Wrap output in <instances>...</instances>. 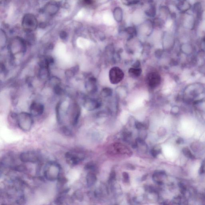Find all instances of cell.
<instances>
[{"mask_svg": "<svg viewBox=\"0 0 205 205\" xmlns=\"http://www.w3.org/2000/svg\"><path fill=\"white\" fill-rule=\"evenodd\" d=\"M8 49L13 58L15 55L25 53L27 50L26 41L20 37H13L9 42Z\"/></svg>", "mask_w": 205, "mask_h": 205, "instance_id": "obj_1", "label": "cell"}, {"mask_svg": "<svg viewBox=\"0 0 205 205\" xmlns=\"http://www.w3.org/2000/svg\"><path fill=\"white\" fill-rule=\"evenodd\" d=\"M61 173L60 165L56 162H49L45 166L43 176L47 180L51 182L57 180L61 176Z\"/></svg>", "mask_w": 205, "mask_h": 205, "instance_id": "obj_2", "label": "cell"}, {"mask_svg": "<svg viewBox=\"0 0 205 205\" xmlns=\"http://www.w3.org/2000/svg\"><path fill=\"white\" fill-rule=\"evenodd\" d=\"M33 116L30 113L22 112L17 114V124L22 131L28 132L33 124Z\"/></svg>", "mask_w": 205, "mask_h": 205, "instance_id": "obj_3", "label": "cell"}, {"mask_svg": "<svg viewBox=\"0 0 205 205\" xmlns=\"http://www.w3.org/2000/svg\"><path fill=\"white\" fill-rule=\"evenodd\" d=\"M65 158L67 164L71 167L78 165L84 160V154L79 150H73L67 152L65 154Z\"/></svg>", "mask_w": 205, "mask_h": 205, "instance_id": "obj_4", "label": "cell"}, {"mask_svg": "<svg viewBox=\"0 0 205 205\" xmlns=\"http://www.w3.org/2000/svg\"><path fill=\"white\" fill-rule=\"evenodd\" d=\"M38 25L37 20L34 15L27 13L23 17L22 26L27 33H31L35 30Z\"/></svg>", "mask_w": 205, "mask_h": 205, "instance_id": "obj_5", "label": "cell"}, {"mask_svg": "<svg viewBox=\"0 0 205 205\" xmlns=\"http://www.w3.org/2000/svg\"><path fill=\"white\" fill-rule=\"evenodd\" d=\"M80 107L77 103H74L70 107L67 112L70 124L73 126H75L78 123L80 117Z\"/></svg>", "mask_w": 205, "mask_h": 205, "instance_id": "obj_6", "label": "cell"}, {"mask_svg": "<svg viewBox=\"0 0 205 205\" xmlns=\"http://www.w3.org/2000/svg\"><path fill=\"white\" fill-rule=\"evenodd\" d=\"M19 159L23 163L35 164L39 162L41 157L39 153L35 151H29L23 152L20 155Z\"/></svg>", "mask_w": 205, "mask_h": 205, "instance_id": "obj_7", "label": "cell"}, {"mask_svg": "<svg viewBox=\"0 0 205 205\" xmlns=\"http://www.w3.org/2000/svg\"><path fill=\"white\" fill-rule=\"evenodd\" d=\"M124 77L123 71L118 67H114L109 72L110 81L113 84H117L122 80Z\"/></svg>", "mask_w": 205, "mask_h": 205, "instance_id": "obj_8", "label": "cell"}, {"mask_svg": "<svg viewBox=\"0 0 205 205\" xmlns=\"http://www.w3.org/2000/svg\"><path fill=\"white\" fill-rule=\"evenodd\" d=\"M45 107L42 104L33 101L31 104L29 108L30 113L33 117H38L43 114Z\"/></svg>", "mask_w": 205, "mask_h": 205, "instance_id": "obj_9", "label": "cell"}, {"mask_svg": "<svg viewBox=\"0 0 205 205\" xmlns=\"http://www.w3.org/2000/svg\"><path fill=\"white\" fill-rule=\"evenodd\" d=\"M59 5L55 1H52L47 3L43 9V12L50 16H53L57 13Z\"/></svg>", "mask_w": 205, "mask_h": 205, "instance_id": "obj_10", "label": "cell"}, {"mask_svg": "<svg viewBox=\"0 0 205 205\" xmlns=\"http://www.w3.org/2000/svg\"><path fill=\"white\" fill-rule=\"evenodd\" d=\"M161 78L160 75L156 72L150 73L147 76V82L151 87H156L160 85Z\"/></svg>", "mask_w": 205, "mask_h": 205, "instance_id": "obj_11", "label": "cell"}, {"mask_svg": "<svg viewBox=\"0 0 205 205\" xmlns=\"http://www.w3.org/2000/svg\"><path fill=\"white\" fill-rule=\"evenodd\" d=\"M176 7L180 13L185 14L191 9L192 6L187 0H178Z\"/></svg>", "mask_w": 205, "mask_h": 205, "instance_id": "obj_12", "label": "cell"}, {"mask_svg": "<svg viewBox=\"0 0 205 205\" xmlns=\"http://www.w3.org/2000/svg\"><path fill=\"white\" fill-rule=\"evenodd\" d=\"M166 173L163 171H156L153 175V180L158 185H163L164 180L166 178Z\"/></svg>", "mask_w": 205, "mask_h": 205, "instance_id": "obj_13", "label": "cell"}, {"mask_svg": "<svg viewBox=\"0 0 205 205\" xmlns=\"http://www.w3.org/2000/svg\"><path fill=\"white\" fill-rule=\"evenodd\" d=\"M83 104L85 108L89 111L93 110L99 107L98 103L97 101L91 99H85Z\"/></svg>", "mask_w": 205, "mask_h": 205, "instance_id": "obj_14", "label": "cell"}, {"mask_svg": "<svg viewBox=\"0 0 205 205\" xmlns=\"http://www.w3.org/2000/svg\"><path fill=\"white\" fill-rule=\"evenodd\" d=\"M114 148L116 152L119 153L120 154L130 155L132 154L130 150L126 146L122 144H114Z\"/></svg>", "mask_w": 205, "mask_h": 205, "instance_id": "obj_15", "label": "cell"}, {"mask_svg": "<svg viewBox=\"0 0 205 205\" xmlns=\"http://www.w3.org/2000/svg\"><path fill=\"white\" fill-rule=\"evenodd\" d=\"M86 180L87 186L89 187L93 186L97 182V178L96 175L94 172H89L87 174Z\"/></svg>", "mask_w": 205, "mask_h": 205, "instance_id": "obj_16", "label": "cell"}, {"mask_svg": "<svg viewBox=\"0 0 205 205\" xmlns=\"http://www.w3.org/2000/svg\"><path fill=\"white\" fill-rule=\"evenodd\" d=\"M96 80L95 78L90 77L86 82L85 87L88 92H92L95 91Z\"/></svg>", "mask_w": 205, "mask_h": 205, "instance_id": "obj_17", "label": "cell"}, {"mask_svg": "<svg viewBox=\"0 0 205 205\" xmlns=\"http://www.w3.org/2000/svg\"><path fill=\"white\" fill-rule=\"evenodd\" d=\"M113 15L115 20L118 23H120L123 20V12L122 8L117 7L114 10Z\"/></svg>", "mask_w": 205, "mask_h": 205, "instance_id": "obj_18", "label": "cell"}, {"mask_svg": "<svg viewBox=\"0 0 205 205\" xmlns=\"http://www.w3.org/2000/svg\"><path fill=\"white\" fill-rule=\"evenodd\" d=\"M79 70L78 66L76 65L70 68L67 69L65 73L66 77L67 78L70 79L73 77Z\"/></svg>", "mask_w": 205, "mask_h": 205, "instance_id": "obj_19", "label": "cell"}, {"mask_svg": "<svg viewBox=\"0 0 205 205\" xmlns=\"http://www.w3.org/2000/svg\"><path fill=\"white\" fill-rule=\"evenodd\" d=\"M137 143V148L143 153H146L148 151V146L144 140L142 139L138 138L136 140Z\"/></svg>", "mask_w": 205, "mask_h": 205, "instance_id": "obj_20", "label": "cell"}, {"mask_svg": "<svg viewBox=\"0 0 205 205\" xmlns=\"http://www.w3.org/2000/svg\"><path fill=\"white\" fill-rule=\"evenodd\" d=\"M190 147L192 150L195 154L200 152L202 150V145L200 142H194L191 144Z\"/></svg>", "mask_w": 205, "mask_h": 205, "instance_id": "obj_21", "label": "cell"}, {"mask_svg": "<svg viewBox=\"0 0 205 205\" xmlns=\"http://www.w3.org/2000/svg\"><path fill=\"white\" fill-rule=\"evenodd\" d=\"M7 43V36L4 31L1 30L0 33V45L1 49H4L6 46Z\"/></svg>", "mask_w": 205, "mask_h": 205, "instance_id": "obj_22", "label": "cell"}, {"mask_svg": "<svg viewBox=\"0 0 205 205\" xmlns=\"http://www.w3.org/2000/svg\"><path fill=\"white\" fill-rule=\"evenodd\" d=\"M182 152L186 158L192 160H195L196 157L193 154L190 150L188 147H184L182 149Z\"/></svg>", "mask_w": 205, "mask_h": 205, "instance_id": "obj_23", "label": "cell"}, {"mask_svg": "<svg viewBox=\"0 0 205 205\" xmlns=\"http://www.w3.org/2000/svg\"><path fill=\"white\" fill-rule=\"evenodd\" d=\"M142 72V70L139 68H131L129 70V74L132 77H137L140 76Z\"/></svg>", "mask_w": 205, "mask_h": 205, "instance_id": "obj_24", "label": "cell"}, {"mask_svg": "<svg viewBox=\"0 0 205 205\" xmlns=\"http://www.w3.org/2000/svg\"><path fill=\"white\" fill-rule=\"evenodd\" d=\"M50 84L53 87L57 85H61V80L57 77L53 76L49 78Z\"/></svg>", "mask_w": 205, "mask_h": 205, "instance_id": "obj_25", "label": "cell"}, {"mask_svg": "<svg viewBox=\"0 0 205 205\" xmlns=\"http://www.w3.org/2000/svg\"><path fill=\"white\" fill-rule=\"evenodd\" d=\"M125 31L128 34L130 38H132L137 33L136 29L135 27H130L125 29Z\"/></svg>", "mask_w": 205, "mask_h": 205, "instance_id": "obj_26", "label": "cell"}, {"mask_svg": "<svg viewBox=\"0 0 205 205\" xmlns=\"http://www.w3.org/2000/svg\"><path fill=\"white\" fill-rule=\"evenodd\" d=\"M156 7L154 5H151V7L148 9L146 11V14L148 16L150 17H154L156 15Z\"/></svg>", "mask_w": 205, "mask_h": 205, "instance_id": "obj_27", "label": "cell"}, {"mask_svg": "<svg viewBox=\"0 0 205 205\" xmlns=\"http://www.w3.org/2000/svg\"><path fill=\"white\" fill-rule=\"evenodd\" d=\"M85 169L86 170L88 171L89 172H94L96 170V166L94 163H93V162H90L87 163L85 166Z\"/></svg>", "mask_w": 205, "mask_h": 205, "instance_id": "obj_28", "label": "cell"}, {"mask_svg": "<svg viewBox=\"0 0 205 205\" xmlns=\"http://www.w3.org/2000/svg\"><path fill=\"white\" fill-rule=\"evenodd\" d=\"M61 132L67 136L71 137L73 135L72 132L68 127L64 126L61 128Z\"/></svg>", "mask_w": 205, "mask_h": 205, "instance_id": "obj_29", "label": "cell"}, {"mask_svg": "<svg viewBox=\"0 0 205 205\" xmlns=\"http://www.w3.org/2000/svg\"><path fill=\"white\" fill-rule=\"evenodd\" d=\"M71 198L73 201L74 200H76L79 201H81L83 198V196L81 192L78 190L73 193V196Z\"/></svg>", "mask_w": 205, "mask_h": 205, "instance_id": "obj_30", "label": "cell"}, {"mask_svg": "<svg viewBox=\"0 0 205 205\" xmlns=\"http://www.w3.org/2000/svg\"><path fill=\"white\" fill-rule=\"evenodd\" d=\"M112 93V91L110 88H105L102 91L101 94L103 97H107L110 96Z\"/></svg>", "mask_w": 205, "mask_h": 205, "instance_id": "obj_31", "label": "cell"}, {"mask_svg": "<svg viewBox=\"0 0 205 205\" xmlns=\"http://www.w3.org/2000/svg\"><path fill=\"white\" fill-rule=\"evenodd\" d=\"M135 126L136 129L139 130H146V129L147 126L145 124L140 122H136L135 124Z\"/></svg>", "mask_w": 205, "mask_h": 205, "instance_id": "obj_32", "label": "cell"}, {"mask_svg": "<svg viewBox=\"0 0 205 205\" xmlns=\"http://www.w3.org/2000/svg\"><path fill=\"white\" fill-rule=\"evenodd\" d=\"M123 138L125 142H129L130 141H131V138H132V134L130 132H124L123 134Z\"/></svg>", "mask_w": 205, "mask_h": 205, "instance_id": "obj_33", "label": "cell"}, {"mask_svg": "<svg viewBox=\"0 0 205 205\" xmlns=\"http://www.w3.org/2000/svg\"><path fill=\"white\" fill-rule=\"evenodd\" d=\"M161 150L160 148H154L151 150V153L152 156L154 158H156L161 153Z\"/></svg>", "mask_w": 205, "mask_h": 205, "instance_id": "obj_34", "label": "cell"}, {"mask_svg": "<svg viewBox=\"0 0 205 205\" xmlns=\"http://www.w3.org/2000/svg\"><path fill=\"white\" fill-rule=\"evenodd\" d=\"M140 0H122V1L126 5L136 4L139 3Z\"/></svg>", "mask_w": 205, "mask_h": 205, "instance_id": "obj_35", "label": "cell"}, {"mask_svg": "<svg viewBox=\"0 0 205 205\" xmlns=\"http://www.w3.org/2000/svg\"><path fill=\"white\" fill-rule=\"evenodd\" d=\"M199 173L201 174H205V158L202 162Z\"/></svg>", "mask_w": 205, "mask_h": 205, "instance_id": "obj_36", "label": "cell"}, {"mask_svg": "<svg viewBox=\"0 0 205 205\" xmlns=\"http://www.w3.org/2000/svg\"><path fill=\"white\" fill-rule=\"evenodd\" d=\"M59 36L61 39L63 41L66 40L68 38V33L65 31H62L60 33Z\"/></svg>", "mask_w": 205, "mask_h": 205, "instance_id": "obj_37", "label": "cell"}, {"mask_svg": "<svg viewBox=\"0 0 205 205\" xmlns=\"http://www.w3.org/2000/svg\"><path fill=\"white\" fill-rule=\"evenodd\" d=\"M123 180L126 183H129L130 182V176L126 172H124L122 173Z\"/></svg>", "mask_w": 205, "mask_h": 205, "instance_id": "obj_38", "label": "cell"}, {"mask_svg": "<svg viewBox=\"0 0 205 205\" xmlns=\"http://www.w3.org/2000/svg\"><path fill=\"white\" fill-rule=\"evenodd\" d=\"M146 130H140V132L139 134V138L142 139V140H144L146 138L147 136V133L146 132H145Z\"/></svg>", "mask_w": 205, "mask_h": 205, "instance_id": "obj_39", "label": "cell"}, {"mask_svg": "<svg viewBox=\"0 0 205 205\" xmlns=\"http://www.w3.org/2000/svg\"><path fill=\"white\" fill-rule=\"evenodd\" d=\"M166 133V129L164 128H161L159 130L158 132V134L161 137L165 136Z\"/></svg>", "mask_w": 205, "mask_h": 205, "instance_id": "obj_40", "label": "cell"}, {"mask_svg": "<svg viewBox=\"0 0 205 205\" xmlns=\"http://www.w3.org/2000/svg\"><path fill=\"white\" fill-rule=\"evenodd\" d=\"M116 173L114 172V171H112L111 172L110 175V182H112L114 181L115 179H116Z\"/></svg>", "mask_w": 205, "mask_h": 205, "instance_id": "obj_41", "label": "cell"}, {"mask_svg": "<svg viewBox=\"0 0 205 205\" xmlns=\"http://www.w3.org/2000/svg\"><path fill=\"white\" fill-rule=\"evenodd\" d=\"M83 3L87 5H90L93 3L94 0H83Z\"/></svg>", "mask_w": 205, "mask_h": 205, "instance_id": "obj_42", "label": "cell"}, {"mask_svg": "<svg viewBox=\"0 0 205 205\" xmlns=\"http://www.w3.org/2000/svg\"><path fill=\"white\" fill-rule=\"evenodd\" d=\"M184 142L183 139L180 138H178L176 140V143L178 144H183Z\"/></svg>", "mask_w": 205, "mask_h": 205, "instance_id": "obj_43", "label": "cell"}, {"mask_svg": "<svg viewBox=\"0 0 205 205\" xmlns=\"http://www.w3.org/2000/svg\"><path fill=\"white\" fill-rule=\"evenodd\" d=\"M126 168L127 169H128V170H134L135 169L133 165L130 164L127 165Z\"/></svg>", "mask_w": 205, "mask_h": 205, "instance_id": "obj_44", "label": "cell"}]
</instances>
